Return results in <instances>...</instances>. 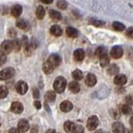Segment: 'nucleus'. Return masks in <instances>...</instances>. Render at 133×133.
<instances>
[{
  "label": "nucleus",
  "mask_w": 133,
  "mask_h": 133,
  "mask_svg": "<svg viewBox=\"0 0 133 133\" xmlns=\"http://www.w3.org/2000/svg\"><path fill=\"white\" fill-rule=\"evenodd\" d=\"M15 75V70L12 68H6L2 71H0V80H7L14 77Z\"/></svg>",
  "instance_id": "nucleus-3"
},
{
  "label": "nucleus",
  "mask_w": 133,
  "mask_h": 133,
  "mask_svg": "<svg viewBox=\"0 0 133 133\" xmlns=\"http://www.w3.org/2000/svg\"><path fill=\"white\" fill-rule=\"evenodd\" d=\"M59 108H61V110H62L64 113H68V112L72 111V109H73V103H72L71 101H69V100H65V101H63V102L61 103Z\"/></svg>",
  "instance_id": "nucleus-13"
},
{
  "label": "nucleus",
  "mask_w": 133,
  "mask_h": 133,
  "mask_svg": "<svg viewBox=\"0 0 133 133\" xmlns=\"http://www.w3.org/2000/svg\"><path fill=\"white\" fill-rule=\"evenodd\" d=\"M95 54L97 55V56H103V55H105L107 54V49L104 48V47H98L97 49L95 50Z\"/></svg>",
  "instance_id": "nucleus-32"
},
{
  "label": "nucleus",
  "mask_w": 133,
  "mask_h": 133,
  "mask_svg": "<svg viewBox=\"0 0 133 133\" xmlns=\"http://www.w3.org/2000/svg\"><path fill=\"white\" fill-rule=\"evenodd\" d=\"M33 95L35 98H39V96H40V93H39V90L37 89V88H34L33 89Z\"/></svg>",
  "instance_id": "nucleus-38"
},
{
  "label": "nucleus",
  "mask_w": 133,
  "mask_h": 133,
  "mask_svg": "<svg viewBox=\"0 0 133 133\" xmlns=\"http://www.w3.org/2000/svg\"><path fill=\"white\" fill-rule=\"evenodd\" d=\"M22 11H23V7L19 5V4H17L15 5L12 8H11V15L15 17H19L22 15Z\"/></svg>",
  "instance_id": "nucleus-18"
},
{
  "label": "nucleus",
  "mask_w": 133,
  "mask_h": 133,
  "mask_svg": "<svg viewBox=\"0 0 133 133\" xmlns=\"http://www.w3.org/2000/svg\"><path fill=\"white\" fill-rule=\"evenodd\" d=\"M84 56H85V52H84L83 49L75 50V52H74V58H75V61L81 62V61H83Z\"/></svg>",
  "instance_id": "nucleus-16"
},
{
  "label": "nucleus",
  "mask_w": 133,
  "mask_h": 133,
  "mask_svg": "<svg viewBox=\"0 0 133 133\" xmlns=\"http://www.w3.org/2000/svg\"><path fill=\"white\" fill-rule=\"evenodd\" d=\"M42 3H45V4H51L53 2V0H41Z\"/></svg>",
  "instance_id": "nucleus-41"
},
{
  "label": "nucleus",
  "mask_w": 133,
  "mask_h": 133,
  "mask_svg": "<svg viewBox=\"0 0 133 133\" xmlns=\"http://www.w3.org/2000/svg\"><path fill=\"white\" fill-rule=\"evenodd\" d=\"M74 133H84V128L81 125H76V128H75Z\"/></svg>",
  "instance_id": "nucleus-36"
},
{
  "label": "nucleus",
  "mask_w": 133,
  "mask_h": 133,
  "mask_svg": "<svg viewBox=\"0 0 133 133\" xmlns=\"http://www.w3.org/2000/svg\"><path fill=\"white\" fill-rule=\"evenodd\" d=\"M5 62H6V54L0 51V65H3Z\"/></svg>",
  "instance_id": "nucleus-35"
},
{
  "label": "nucleus",
  "mask_w": 133,
  "mask_h": 133,
  "mask_svg": "<svg viewBox=\"0 0 133 133\" xmlns=\"http://www.w3.org/2000/svg\"><path fill=\"white\" fill-rule=\"evenodd\" d=\"M46 133H55V130L54 129H49V130H47Z\"/></svg>",
  "instance_id": "nucleus-43"
},
{
  "label": "nucleus",
  "mask_w": 133,
  "mask_h": 133,
  "mask_svg": "<svg viewBox=\"0 0 133 133\" xmlns=\"http://www.w3.org/2000/svg\"><path fill=\"white\" fill-rule=\"evenodd\" d=\"M66 33V35H68L69 37H71V38H76V37L78 36V31H77L75 28H73V27H68Z\"/></svg>",
  "instance_id": "nucleus-19"
},
{
  "label": "nucleus",
  "mask_w": 133,
  "mask_h": 133,
  "mask_svg": "<svg viewBox=\"0 0 133 133\" xmlns=\"http://www.w3.org/2000/svg\"><path fill=\"white\" fill-rule=\"evenodd\" d=\"M130 125H131V127L133 128V117L130 119Z\"/></svg>",
  "instance_id": "nucleus-44"
},
{
  "label": "nucleus",
  "mask_w": 133,
  "mask_h": 133,
  "mask_svg": "<svg viewBox=\"0 0 133 133\" xmlns=\"http://www.w3.org/2000/svg\"><path fill=\"white\" fill-rule=\"evenodd\" d=\"M0 48H1V51H2V52H4L5 54L9 53L11 50L14 49L12 41H9V40H5V41H3V42L1 43Z\"/></svg>",
  "instance_id": "nucleus-4"
},
{
  "label": "nucleus",
  "mask_w": 133,
  "mask_h": 133,
  "mask_svg": "<svg viewBox=\"0 0 133 133\" xmlns=\"http://www.w3.org/2000/svg\"><path fill=\"white\" fill-rule=\"evenodd\" d=\"M8 94V89L5 86H0V98H5Z\"/></svg>",
  "instance_id": "nucleus-29"
},
{
  "label": "nucleus",
  "mask_w": 133,
  "mask_h": 133,
  "mask_svg": "<svg viewBox=\"0 0 133 133\" xmlns=\"http://www.w3.org/2000/svg\"><path fill=\"white\" fill-rule=\"evenodd\" d=\"M72 76H73V78H74L75 80H81V79L83 78V73H82L80 70H75V71L73 72Z\"/></svg>",
  "instance_id": "nucleus-28"
},
{
  "label": "nucleus",
  "mask_w": 133,
  "mask_h": 133,
  "mask_svg": "<svg viewBox=\"0 0 133 133\" xmlns=\"http://www.w3.org/2000/svg\"><path fill=\"white\" fill-rule=\"evenodd\" d=\"M121 112L124 114V115H131L132 114V109L130 108V105L128 104H123L121 107Z\"/></svg>",
  "instance_id": "nucleus-24"
},
{
  "label": "nucleus",
  "mask_w": 133,
  "mask_h": 133,
  "mask_svg": "<svg viewBox=\"0 0 133 133\" xmlns=\"http://www.w3.org/2000/svg\"><path fill=\"white\" fill-rule=\"evenodd\" d=\"M99 124V120L96 116H91L89 117L88 121H87V129L90 130V131H93L97 128Z\"/></svg>",
  "instance_id": "nucleus-2"
},
{
  "label": "nucleus",
  "mask_w": 133,
  "mask_h": 133,
  "mask_svg": "<svg viewBox=\"0 0 133 133\" xmlns=\"http://www.w3.org/2000/svg\"><path fill=\"white\" fill-rule=\"evenodd\" d=\"M17 27L22 29V30H27L28 29V24L24 19H17Z\"/></svg>",
  "instance_id": "nucleus-26"
},
{
  "label": "nucleus",
  "mask_w": 133,
  "mask_h": 133,
  "mask_svg": "<svg viewBox=\"0 0 133 133\" xmlns=\"http://www.w3.org/2000/svg\"><path fill=\"white\" fill-rule=\"evenodd\" d=\"M16 89H17V93L24 95L28 91V84L26 83L25 81H18L17 85H16Z\"/></svg>",
  "instance_id": "nucleus-5"
},
{
  "label": "nucleus",
  "mask_w": 133,
  "mask_h": 133,
  "mask_svg": "<svg viewBox=\"0 0 133 133\" xmlns=\"http://www.w3.org/2000/svg\"><path fill=\"white\" fill-rule=\"evenodd\" d=\"M126 36L129 37V38H132L133 39V27L128 28V30L126 31Z\"/></svg>",
  "instance_id": "nucleus-37"
},
{
  "label": "nucleus",
  "mask_w": 133,
  "mask_h": 133,
  "mask_svg": "<svg viewBox=\"0 0 133 133\" xmlns=\"http://www.w3.org/2000/svg\"><path fill=\"white\" fill-rule=\"evenodd\" d=\"M113 28L116 31H119V32H122V31L125 30V26L122 23H120V22H114L113 23Z\"/></svg>",
  "instance_id": "nucleus-25"
},
{
  "label": "nucleus",
  "mask_w": 133,
  "mask_h": 133,
  "mask_svg": "<svg viewBox=\"0 0 133 133\" xmlns=\"http://www.w3.org/2000/svg\"><path fill=\"white\" fill-rule=\"evenodd\" d=\"M109 64H110V58H109V56H108L107 54L100 57V66H107Z\"/></svg>",
  "instance_id": "nucleus-30"
},
{
  "label": "nucleus",
  "mask_w": 133,
  "mask_h": 133,
  "mask_svg": "<svg viewBox=\"0 0 133 133\" xmlns=\"http://www.w3.org/2000/svg\"><path fill=\"white\" fill-rule=\"evenodd\" d=\"M34 105H35V108H36L37 110L41 109V102H40V101H38V100H36V101L34 102Z\"/></svg>",
  "instance_id": "nucleus-39"
},
{
  "label": "nucleus",
  "mask_w": 133,
  "mask_h": 133,
  "mask_svg": "<svg viewBox=\"0 0 133 133\" xmlns=\"http://www.w3.org/2000/svg\"><path fill=\"white\" fill-rule=\"evenodd\" d=\"M37 132H38L37 127H36V126H33V128H32V130H31V133H37Z\"/></svg>",
  "instance_id": "nucleus-42"
},
{
  "label": "nucleus",
  "mask_w": 133,
  "mask_h": 133,
  "mask_svg": "<svg viewBox=\"0 0 133 133\" xmlns=\"http://www.w3.org/2000/svg\"><path fill=\"white\" fill-rule=\"evenodd\" d=\"M112 130L114 133H124L125 132V127L122 123L120 122H115L112 126Z\"/></svg>",
  "instance_id": "nucleus-12"
},
{
  "label": "nucleus",
  "mask_w": 133,
  "mask_h": 133,
  "mask_svg": "<svg viewBox=\"0 0 133 133\" xmlns=\"http://www.w3.org/2000/svg\"><path fill=\"white\" fill-rule=\"evenodd\" d=\"M12 44H14V49L16 50V51L19 50V48H21V44H22L19 40H17V39H15V40L12 41Z\"/></svg>",
  "instance_id": "nucleus-33"
},
{
  "label": "nucleus",
  "mask_w": 133,
  "mask_h": 133,
  "mask_svg": "<svg viewBox=\"0 0 133 133\" xmlns=\"http://www.w3.org/2000/svg\"><path fill=\"white\" fill-rule=\"evenodd\" d=\"M69 89H70L71 92L77 93V92L80 91V85H79V83L77 81H73V82H71V83L69 84Z\"/></svg>",
  "instance_id": "nucleus-17"
},
{
  "label": "nucleus",
  "mask_w": 133,
  "mask_h": 133,
  "mask_svg": "<svg viewBox=\"0 0 133 133\" xmlns=\"http://www.w3.org/2000/svg\"><path fill=\"white\" fill-rule=\"evenodd\" d=\"M56 6H57L59 9H66V7H68V3H66V0H57Z\"/></svg>",
  "instance_id": "nucleus-31"
},
{
  "label": "nucleus",
  "mask_w": 133,
  "mask_h": 133,
  "mask_svg": "<svg viewBox=\"0 0 133 133\" xmlns=\"http://www.w3.org/2000/svg\"><path fill=\"white\" fill-rule=\"evenodd\" d=\"M36 16L39 19H42L45 16V9L42 6H38V8L36 10Z\"/></svg>",
  "instance_id": "nucleus-27"
},
{
  "label": "nucleus",
  "mask_w": 133,
  "mask_h": 133,
  "mask_svg": "<svg viewBox=\"0 0 133 133\" xmlns=\"http://www.w3.org/2000/svg\"><path fill=\"white\" fill-rule=\"evenodd\" d=\"M97 82V79H96V76L95 75H93V74H88L87 76H86V79H85V83L87 86H89V87H92V86H94L95 84Z\"/></svg>",
  "instance_id": "nucleus-9"
},
{
  "label": "nucleus",
  "mask_w": 133,
  "mask_h": 133,
  "mask_svg": "<svg viewBox=\"0 0 133 133\" xmlns=\"http://www.w3.org/2000/svg\"><path fill=\"white\" fill-rule=\"evenodd\" d=\"M123 48L121 46H114L111 50V56L113 58H120L123 55Z\"/></svg>",
  "instance_id": "nucleus-7"
},
{
  "label": "nucleus",
  "mask_w": 133,
  "mask_h": 133,
  "mask_svg": "<svg viewBox=\"0 0 133 133\" xmlns=\"http://www.w3.org/2000/svg\"><path fill=\"white\" fill-rule=\"evenodd\" d=\"M55 97H56V95H55V92L54 91H47L46 94H45V100L48 101V102L54 101Z\"/></svg>",
  "instance_id": "nucleus-23"
},
{
  "label": "nucleus",
  "mask_w": 133,
  "mask_h": 133,
  "mask_svg": "<svg viewBox=\"0 0 133 133\" xmlns=\"http://www.w3.org/2000/svg\"><path fill=\"white\" fill-rule=\"evenodd\" d=\"M48 62H49L50 64L52 65V66H57L59 64H61V62H62V58H61V56L58 55V54H51L49 56V58H48Z\"/></svg>",
  "instance_id": "nucleus-10"
},
{
  "label": "nucleus",
  "mask_w": 133,
  "mask_h": 133,
  "mask_svg": "<svg viewBox=\"0 0 133 133\" xmlns=\"http://www.w3.org/2000/svg\"><path fill=\"white\" fill-rule=\"evenodd\" d=\"M49 16H50V17H51L52 19H54V21H59V19L62 18L61 12H59V11H56V10H54V9L49 10Z\"/></svg>",
  "instance_id": "nucleus-21"
},
{
  "label": "nucleus",
  "mask_w": 133,
  "mask_h": 133,
  "mask_svg": "<svg viewBox=\"0 0 133 133\" xmlns=\"http://www.w3.org/2000/svg\"><path fill=\"white\" fill-rule=\"evenodd\" d=\"M8 133H19V130H18L17 128H11V129L8 131Z\"/></svg>",
  "instance_id": "nucleus-40"
},
{
  "label": "nucleus",
  "mask_w": 133,
  "mask_h": 133,
  "mask_svg": "<svg viewBox=\"0 0 133 133\" xmlns=\"http://www.w3.org/2000/svg\"><path fill=\"white\" fill-rule=\"evenodd\" d=\"M10 110H11V112L15 113V114H21V113H23V111H24V105H23L21 102H18V101H15V102L11 103Z\"/></svg>",
  "instance_id": "nucleus-8"
},
{
  "label": "nucleus",
  "mask_w": 133,
  "mask_h": 133,
  "mask_svg": "<svg viewBox=\"0 0 133 133\" xmlns=\"http://www.w3.org/2000/svg\"><path fill=\"white\" fill-rule=\"evenodd\" d=\"M108 73H109V75H116L119 73V66L115 64L110 65V66L108 68Z\"/></svg>",
  "instance_id": "nucleus-22"
},
{
  "label": "nucleus",
  "mask_w": 133,
  "mask_h": 133,
  "mask_svg": "<svg viewBox=\"0 0 133 133\" xmlns=\"http://www.w3.org/2000/svg\"><path fill=\"white\" fill-rule=\"evenodd\" d=\"M30 128V125H29V122L26 120V119H22L19 120L18 124H17V129L19 130V132H27Z\"/></svg>",
  "instance_id": "nucleus-6"
},
{
  "label": "nucleus",
  "mask_w": 133,
  "mask_h": 133,
  "mask_svg": "<svg viewBox=\"0 0 133 133\" xmlns=\"http://www.w3.org/2000/svg\"><path fill=\"white\" fill-rule=\"evenodd\" d=\"M53 70H54V66H52L48 61H46V62L43 64V71H44L45 74H50Z\"/></svg>",
  "instance_id": "nucleus-20"
},
{
  "label": "nucleus",
  "mask_w": 133,
  "mask_h": 133,
  "mask_svg": "<svg viewBox=\"0 0 133 133\" xmlns=\"http://www.w3.org/2000/svg\"><path fill=\"white\" fill-rule=\"evenodd\" d=\"M66 87V80L64 77H57L55 80H54V83H53V88H54V91L57 92V93H63L65 91Z\"/></svg>",
  "instance_id": "nucleus-1"
},
{
  "label": "nucleus",
  "mask_w": 133,
  "mask_h": 133,
  "mask_svg": "<svg viewBox=\"0 0 133 133\" xmlns=\"http://www.w3.org/2000/svg\"><path fill=\"white\" fill-rule=\"evenodd\" d=\"M64 128H65L66 133H74L76 125H75V123H73L71 121H66V123H65V125H64Z\"/></svg>",
  "instance_id": "nucleus-14"
},
{
  "label": "nucleus",
  "mask_w": 133,
  "mask_h": 133,
  "mask_svg": "<svg viewBox=\"0 0 133 133\" xmlns=\"http://www.w3.org/2000/svg\"><path fill=\"white\" fill-rule=\"evenodd\" d=\"M94 133H103V131L102 130H97V131H95Z\"/></svg>",
  "instance_id": "nucleus-45"
},
{
  "label": "nucleus",
  "mask_w": 133,
  "mask_h": 133,
  "mask_svg": "<svg viewBox=\"0 0 133 133\" xmlns=\"http://www.w3.org/2000/svg\"><path fill=\"white\" fill-rule=\"evenodd\" d=\"M50 33L52 34L53 36L59 37V36H62V34H63V30H62V28H61L59 26L54 25V26H52V27L50 28Z\"/></svg>",
  "instance_id": "nucleus-15"
},
{
  "label": "nucleus",
  "mask_w": 133,
  "mask_h": 133,
  "mask_svg": "<svg viewBox=\"0 0 133 133\" xmlns=\"http://www.w3.org/2000/svg\"><path fill=\"white\" fill-rule=\"evenodd\" d=\"M126 82H127V77L122 74L117 75L114 79V83L116 84L117 86H123L124 84H126Z\"/></svg>",
  "instance_id": "nucleus-11"
},
{
  "label": "nucleus",
  "mask_w": 133,
  "mask_h": 133,
  "mask_svg": "<svg viewBox=\"0 0 133 133\" xmlns=\"http://www.w3.org/2000/svg\"><path fill=\"white\" fill-rule=\"evenodd\" d=\"M91 24H92L93 26H95V27H101V26H103V25H104V22H102V21H98V19H95V21H92V22H91Z\"/></svg>",
  "instance_id": "nucleus-34"
}]
</instances>
